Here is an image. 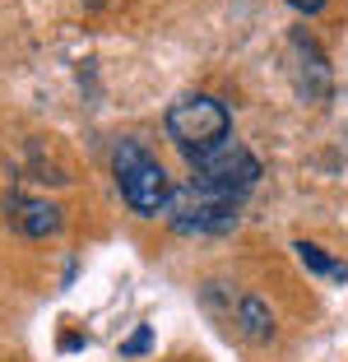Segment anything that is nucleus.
Instances as JSON below:
<instances>
[{"instance_id":"obj_6","label":"nucleus","mask_w":348,"mask_h":362,"mask_svg":"<svg viewBox=\"0 0 348 362\" xmlns=\"http://www.w3.org/2000/svg\"><path fill=\"white\" fill-rule=\"evenodd\" d=\"M237 330L251 334V339H269L274 334V316H269V307L260 298H242L237 302Z\"/></svg>"},{"instance_id":"obj_8","label":"nucleus","mask_w":348,"mask_h":362,"mask_svg":"<svg viewBox=\"0 0 348 362\" xmlns=\"http://www.w3.org/2000/svg\"><path fill=\"white\" fill-rule=\"evenodd\" d=\"M149 344H153V330H149V325H139L130 339H121V358H135V353H144Z\"/></svg>"},{"instance_id":"obj_1","label":"nucleus","mask_w":348,"mask_h":362,"mask_svg":"<svg viewBox=\"0 0 348 362\" xmlns=\"http://www.w3.org/2000/svg\"><path fill=\"white\" fill-rule=\"evenodd\" d=\"M168 135L172 144L181 149V158L195 168V163L214 158V153L223 149V144H232V117L228 107L219 103V98L209 93H181L177 103L168 107Z\"/></svg>"},{"instance_id":"obj_3","label":"nucleus","mask_w":348,"mask_h":362,"mask_svg":"<svg viewBox=\"0 0 348 362\" xmlns=\"http://www.w3.org/2000/svg\"><path fill=\"white\" fill-rule=\"evenodd\" d=\"M112 168H116V186H121V195H126V204L135 214H144V218H153V214L168 209V177H163L158 158L139 144V139H121L112 153Z\"/></svg>"},{"instance_id":"obj_2","label":"nucleus","mask_w":348,"mask_h":362,"mask_svg":"<svg viewBox=\"0 0 348 362\" xmlns=\"http://www.w3.org/2000/svg\"><path fill=\"white\" fill-rule=\"evenodd\" d=\"M163 218H168L177 233L214 237V233H228V228L242 218V200L219 191V186H209V181H200V177H190V181H181V186H172Z\"/></svg>"},{"instance_id":"obj_4","label":"nucleus","mask_w":348,"mask_h":362,"mask_svg":"<svg viewBox=\"0 0 348 362\" xmlns=\"http://www.w3.org/2000/svg\"><path fill=\"white\" fill-rule=\"evenodd\" d=\"M190 177H200V181H209V186H219V191H228V195H237V200H242L255 181H260V163H255L251 149H242V144L232 139V144H223L214 158L195 163V172H190Z\"/></svg>"},{"instance_id":"obj_5","label":"nucleus","mask_w":348,"mask_h":362,"mask_svg":"<svg viewBox=\"0 0 348 362\" xmlns=\"http://www.w3.org/2000/svg\"><path fill=\"white\" fill-rule=\"evenodd\" d=\"M5 218L23 237H52L61 233V209L52 200H28V195H5Z\"/></svg>"},{"instance_id":"obj_9","label":"nucleus","mask_w":348,"mask_h":362,"mask_svg":"<svg viewBox=\"0 0 348 362\" xmlns=\"http://www.w3.org/2000/svg\"><path fill=\"white\" fill-rule=\"evenodd\" d=\"M288 5H293V10H297V14H316V10H320V5H325V0H288Z\"/></svg>"},{"instance_id":"obj_7","label":"nucleus","mask_w":348,"mask_h":362,"mask_svg":"<svg viewBox=\"0 0 348 362\" xmlns=\"http://www.w3.org/2000/svg\"><path fill=\"white\" fill-rule=\"evenodd\" d=\"M293 251H297V260H302L311 274H325V279H335V284H348V265L335 260V256H325L316 242H293Z\"/></svg>"}]
</instances>
